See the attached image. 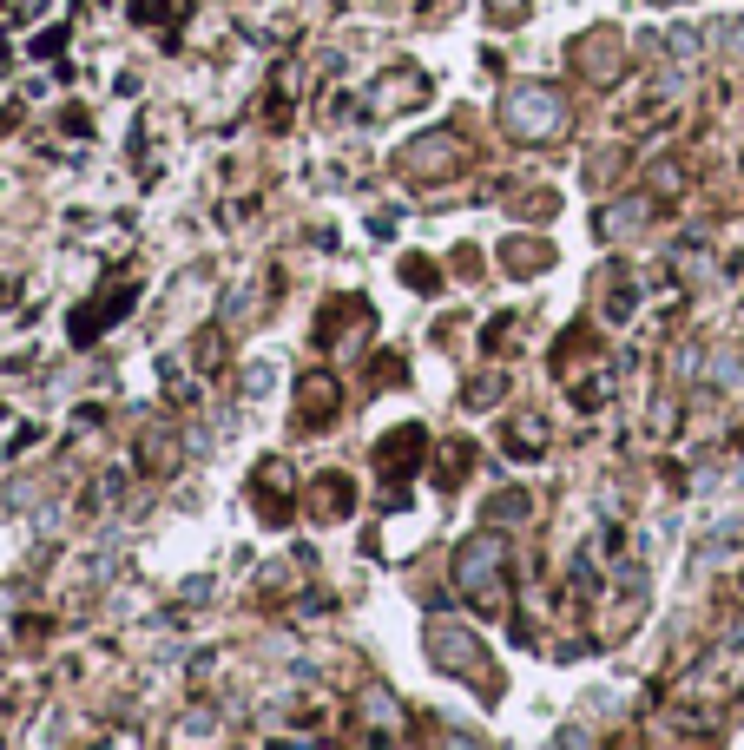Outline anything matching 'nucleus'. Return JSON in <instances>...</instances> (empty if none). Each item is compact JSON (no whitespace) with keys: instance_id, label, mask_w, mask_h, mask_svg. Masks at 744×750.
I'll list each match as a JSON object with an SVG mask.
<instances>
[{"instance_id":"2","label":"nucleus","mask_w":744,"mask_h":750,"mask_svg":"<svg viewBox=\"0 0 744 750\" xmlns=\"http://www.w3.org/2000/svg\"><path fill=\"white\" fill-rule=\"evenodd\" d=\"M455 579H461V593L475 599V606L501 612L507 606V586H501V540L494 533H481V540H468L455 560Z\"/></svg>"},{"instance_id":"1","label":"nucleus","mask_w":744,"mask_h":750,"mask_svg":"<svg viewBox=\"0 0 744 750\" xmlns=\"http://www.w3.org/2000/svg\"><path fill=\"white\" fill-rule=\"evenodd\" d=\"M501 125L514 139H560L567 106H560V93H547V86H514V93L501 99Z\"/></svg>"},{"instance_id":"6","label":"nucleus","mask_w":744,"mask_h":750,"mask_svg":"<svg viewBox=\"0 0 744 750\" xmlns=\"http://www.w3.org/2000/svg\"><path fill=\"white\" fill-rule=\"evenodd\" d=\"M626 231H639V204H613L600 218V237H626Z\"/></svg>"},{"instance_id":"7","label":"nucleus","mask_w":744,"mask_h":750,"mask_svg":"<svg viewBox=\"0 0 744 750\" xmlns=\"http://www.w3.org/2000/svg\"><path fill=\"white\" fill-rule=\"evenodd\" d=\"M488 7H494V14H501V20H514V14H521V7H527V0H488Z\"/></svg>"},{"instance_id":"5","label":"nucleus","mask_w":744,"mask_h":750,"mask_svg":"<svg viewBox=\"0 0 744 750\" xmlns=\"http://www.w3.org/2000/svg\"><path fill=\"white\" fill-rule=\"evenodd\" d=\"M330 408H336V382L330 375H310L303 382V422H330Z\"/></svg>"},{"instance_id":"4","label":"nucleus","mask_w":744,"mask_h":750,"mask_svg":"<svg viewBox=\"0 0 744 750\" xmlns=\"http://www.w3.org/2000/svg\"><path fill=\"white\" fill-rule=\"evenodd\" d=\"M363 718L376 724V731H396V724H402V704H396V691L369 685V691H363Z\"/></svg>"},{"instance_id":"3","label":"nucleus","mask_w":744,"mask_h":750,"mask_svg":"<svg viewBox=\"0 0 744 750\" xmlns=\"http://www.w3.org/2000/svg\"><path fill=\"white\" fill-rule=\"evenodd\" d=\"M428 652H435V665L455 672V678H481L488 672V652H481L461 625H435V632H428Z\"/></svg>"}]
</instances>
